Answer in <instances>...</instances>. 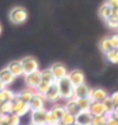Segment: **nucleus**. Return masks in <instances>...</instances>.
I'll list each match as a JSON object with an SVG mask.
<instances>
[{
    "label": "nucleus",
    "mask_w": 118,
    "mask_h": 125,
    "mask_svg": "<svg viewBox=\"0 0 118 125\" xmlns=\"http://www.w3.org/2000/svg\"><path fill=\"white\" fill-rule=\"evenodd\" d=\"M59 90H60L61 99H65L66 101L74 98V85L71 83L68 77H64L57 81Z\"/></svg>",
    "instance_id": "f257e3e1"
},
{
    "label": "nucleus",
    "mask_w": 118,
    "mask_h": 125,
    "mask_svg": "<svg viewBox=\"0 0 118 125\" xmlns=\"http://www.w3.org/2000/svg\"><path fill=\"white\" fill-rule=\"evenodd\" d=\"M11 104H12V114L20 117V118L23 116H25L27 113L30 112L28 103L23 102V101L19 99L17 96L11 101Z\"/></svg>",
    "instance_id": "f03ea898"
},
{
    "label": "nucleus",
    "mask_w": 118,
    "mask_h": 125,
    "mask_svg": "<svg viewBox=\"0 0 118 125\" xmlns=\"http://www.w3.org/2000/svg\"><path fill=\"white\" fill-rule=\"evenodd\" d=\"M27 11L22 6L13 7L10 11V20L14 24H22L27 20Z\"/></svg>",
    "instance_id": "7ed1b4c3"
},
{
    "label": "nucleus",
    "mask_w": 118,
    "mask_h": 125,
    "mask_svg": "<svg viewBox=\"0 0 118 125\" xmlns=\"http://www.w3.org/2000/svg\"><path fill=\"white\" fill-rule=\"evenodd\" d=\"M20 62H21V65H22V69H23L24 75H27V74L33 73V72H36L39 70V68H40L38 60L33 57V56L23 57Z\"/></svg>",
    "instance_id": "20e7f679"
},
{
    "label": "nucleus",
    "mask_w": 118,
    "mask_h": 125,
    "mask_svg": "<svg viewBox=\"0 0 118 125\" xmlns=\"http://www.w3.org/2000/svg\"><path fill=\"white\" fill-rule=\"evenodd\" d=\"M25 76V84L26 87L30 89V90H34L36 91L37 87L39 85V83H41L42 78H41V71L38 70L36 72H33V73H29Z\"/></svg>",
    "instance_id": "39448f33"
},
{
    "label": "nucleus",
    "mask_w": 118,
    "mask_h": 125,
    "mask_svg": "<svg viewBox=\"0 0 118 125\" xmlns=\"http://www.w3.org/2000/svg\"><path fill=\"white\" fill-rule=\"evenodd\" d=\"M44 98L47 102L50 103H57L59 100L61 99V95H60V90H59L58 83H54L49 87L48 91L46 92L44 95Z\"/></svg>",
    "instance_id": "423d86ee"
},
{
    "label": "nucleus",
    "mask_w": 118,
    "mask_h": 125,
    "mask_svg": "<svg viewBox=\"0 0 118 125\" xmlns=\"http://www.w3.org/2000/svg\"><path fill=\"white\" fill-rule=\"evenodd\" d=\"M110 95L108 91H106L103 88H93L90 91V99L92 100V102H103V101Z\"/></svg>",
    "instance_id": "0eeeda50"
},
{
    "label": "nucleus",
    "mask_w": 118,
    "mask_h": 125,
    "mask_svg": "<svg viewBox=\"0 0 118 125\" xmlns=\"http://www.w3.org/2000/svg\"><path fill=\"white\" fill-rule=\"evenodd\" d=\"M46 115H47V109L42 108L38 111L30 112V123L34 124H40V125H46Z\"/></svg>",
    "instance_id": "6e6552de"
},
{
    "label": "nucleus",
    "mask_w": 118,
    "mask_h": 125,
    "mask_svg": "<svg viewBox=\"0 0 118 125\" xmlns=\"http://www.w3.org/2000/svg\"><path fill=\"white\" fill-rule=\"evenodd\" d=\"M49 69H50V71L52 72L57 81L64 77H67V75H68V70H67L66 66L61 64V62H56V64H53Z\"/></svg>",
    "instance_id": "1a4fd4ad"
},
{
    "label": "nucleus",
    "mask_w": 118,
    "mask_h": 125,
    "mask_svg": "<svg viewBox=\"0 0 118 125\" xmlns=\"http://www.w3.org/2000/svg\"><path fill=\"white\" fill-rule=\"evenodd\" d=\"M67 77L69 78V80L71 81V83L74 87H77V85H80L82 83H85V74L82 70L74 69L72 71L68 72Z\"/></svg>",
    "instance_id": "9d476101"
},
{
    "label": "nucleus",
    "mask_w": 118,
    "mask_h": 125,
    "mask_svg": "<svg viewBox=\"0 0 118 125\" xmlns=\"http://www.w3.org/2000/svg\"><path fill=\"white\" fill-rule=\"evenodd\" d=\"M45 102H46V100L44 98V96H42V95H40V94H38V93H35L33 99H31L30 102L28 103L30 112L45 108Z\"/></svg>",
    "instance_id": "9b49d317"
},
{
    "label": "nucleus",
    "mask_w": 118,
    "mask_h": 125,
    "mask_svg": "<svg viewBox=\"0 0 118 125\" xmlns=\"http://www.w3.org/2000/svg\"><path fill=\"white\" fill-rule=\"evenodd\" d=\"M93 116L89 111H82L77 116H75V123L78 125H92Z\"/></svg>",
    "instance_id": "f8f14e48"
},
{
    "label": "nucleus",
    "mask_w": 118,
    "mask_h": 125,
    "mask_svg": "<svg viewBox=\"0 0 118 125\" xmlns=\"http://www.w3.org/2000/svg\"><path fill=\"white\" fill-rule=\"evenodd\" d=\"M90 91L91 88L87 83H82L77 87H74V98H85V97L90 96Z\"/></svg>",
    "instance_id": "ddd939ff"
},
{
    "label": "nucleus",
    "mask_w": 118,
    "mask_h": 125,
    "mask_svg": "<svg viewBox=\"0 0 118 125\" xmlns=\"http://www.w3.org/2000/svg\"><path fill=\"white\" fill-rule=\"evenodd\" d=\"M6 68L10 70V71L12 72V74H13L16 78L24 75L20 61H12V62H10V64L7 65Z\"/></svg>",
    "instance_id": "4468645a"
},
{
    "label": "nucleus",
    "mask_w": 118,
    "mask_h": 125,
    "mask_svg": "<svg viewBox=\"0 0 118 125\" xmlns=\"http://www.w3.org/2000/svg\"><path fill=\"white\" fill-rule=\"evenodd\" d=\"M15 79H16V77L12 74V72L6 67L0 70V80H1L6 87L13 83Z\"/></svg>",
    "instance_id": "2eb2a0df"
},
{
    "label": "nucleus",
    "mask_w": 118,
    "mask_h": 125,
    "mask_svg": "<svg viewBox=\"0 0 118 125\" xmlns=\"http://www.w3.org/2000/svg\"><path fill=\"white\" fill-rule=\"evenodd\" d=\"M65 108H66V112L71 114L73 116H77L80 113L82 112L80 106L76 102V99L75 98H72V99H69L67 100V102L65 104Z\"/></svg>",
    "instance_id": "dca6fc26"
},
{
    "label": "nucleus",
    "mask_w": 118,
    "mask_h": 125,
    "mask_svg": "<svg viewBox=\"0 0 118 125\" xmlns=\"http://www.w3.org/2000/svg\"><path fill=\"white\" fill-rule=\"evenodd\" d=\"M35 93H36V91H34V90H30V89H28V88H26V89H24V90H22V91H20L19 93H16V96H17L20 100H22L23 102L29 103L30 100L33 99Z\"/></svg>",
    "instance_id": "f3484780"
},
{
    "label": "nucleus",
    "mask_w": 118,
    "mask_h": 125,
    "mask_svg": "<svg viewBox=\"0 0 118 125\" xmlns=\"http://www.w3.org/2000/svg\"><path fill=\"white\" fill-rule=\"evenodd\" d=\"M112 14H113V9L110 5H108L106 2L104 4H101L99 10H98V15H99V17L103 19L104 21L108 20V19L112 16Z\"/></svg>",
    "instance_id": "a211bd4d"
},
{
    "label": "nucleus",
    "mask_w": 118,
    "mask_h": 125,
    "mask_svg": "<svg viewBox=\"0 0 118 125\" xmlns=\"http://www.w3.org/2000/svg\"><path fill=\"white\" fill-rule=\"evenodd\" d=\"M89 112L91 113L92 116H99V115H106L105 107L103 102H92L91 106L89 108Z\"/></svg>",
    "instance_id": "6ab92c4d"
},
{
    "label": "nucleus",
    "mask_w": 118,
    "mask_h": 125,
    "mask_svg": "<svg viewBox=\"0 0 118 125\" xmlns=\"http://www.w3.org/2000/svg\"><path fill=\"white\" fill-rule=\"evenodd\" d=\"M50 112H51L52 114L56 116V118H57L59 121H60V120L63 118V116L66 114L65 105L60 104V103H56L51 108H50Z\"/></svg>",
    "instance_id": "aec40b11"
},
{
    "label": "nucleus",
    "mask_w": 118,
    "mask_h": 125,
    "mask_svg": "<svg viewBox=\"0 0 118 125\" xmlns=\"http://www.w3.org/2000/svg\"><path fill=\"white\" fill-rule=\"evenodd\" d=\"M15 97H16V93L6 88L3 90V91L0 92V104L3 102H6V101H10L11 102Z\"/></svg>",
    "instance_id": "412c9836"
},
{
    "label": "nucleus",
    "mask_w": 118,
    "mask_h": 125,
    "mask_svg": "<svg viewBox=\"0 0 118 125\" xmlns=\"http://www.w3.org/2000/svg\"><path fill=\"white\" fill-rule=\"evenodd\" d=\"M103 104H104V107H105V112H106V115L108 117L109 116H112L113 112L115 111V107L116 105L114 104V102L112 101V99L110 98V95L103 101Z\"/></svg>",
    "instance_id": "4be33fe9"
},
{
    "label": "nucleus",
    "mask_w": 118,
    "mask_h": 125,
    "mask_svg": "<svg viewBox=\"0 0 118 125\" xmlns=\"http://www.w3.org/2000/svg\"><path fill=\"white\" fill-rule=\"evenodd\" d=\"M41 78H42V81H45V83L49 84L57 83L56 78H54L52 72L50 71V69H45L43 71H41Z\"/></svg>",
    "instance_id": "5701e85b"
},
{
    "label": "nucleus",
    "mask_w": 118,
    "mask_h": 125,
    "mask_svg": "<svg viewBox=\"0 0 118 125\" xmlns=\"http://www.w3.org/2000/svg\"><path fill=\"white\" fill-rule=\"evenodd\" d=\"M99 49L103 53H107L110 50L114 49L112 46V43L110 41V37H105L104 39H101V41L99 42Z\"/></svg>",
    "instance_id": "b1692460"
},
{
    "label": "nucleus",
    "mask_w": 118,
    "mask_h": 125,
    "mask_svg": "<svg viewBox=\"0 0 118 125\" xmlns=\"http://www.w3.org/2000/svg\"><path fill=\"white\" fill-rule=\"evenodd\" d=\"M76 102L80 106L81 111H89V108L92 104V100L90 99V97H85V98H77Z\"/></svg>",
    "instance_id": "393cba45"
},
{
    "label": "nucleus",
    "mask_w": 118,
    "mask_h": 125,
    "mask_svg": "<svg viewBox=\"0 0 118 125\" xmlns=\"http://www.w3.org/2000/svg\"><path fill=\"white\" fill-rule=\"evenodd\" d=\"M108 116L107 115H99V116H93L92 125H106L107 124Z\"/></svg>",
    "instance_id": "a878e982"
},
{
    "label": "nucleus",
    "mask_w": 118,
    "mask_h": 125,
    "mask_svg": "<svg viewBox=\"0 0 118 125\" xmlns=\"http://www.w3.org/2000/svg\"><path fill=\"white\" fill-rule=\"evenodd\" d=\"M60 121L64 125H72V124L75 123V116H73V115L66 112V114L63 116V118Z\"/></svg>",
    "instance_id": "bb28decb"
},
{
    "label": "nucleus",
    "mask_w": 118,
    "mask_h": 125,
    "mask_svg": "<svg viewBox=\"0 0 118 125\" xmlns=\"http://www.w3.org/2000/svg\"><path fill=\"white\" fill-rule=\"evenodd\" d=\"M50 85H51V84H49V83H45V81H42L41 80V83H39V85H38L37 89H36V93L40 94V95H42V96H44L45 94H46V92L48 91V89H49Z\"/></svg>",
    "instance_id": "cd10ccee"
},
{
    "label": "nucleus",
    "mask_w": 118,
    "mask_h": 125,
    "mask_svg": "<svg viewBox=\"0 0 118 125\" xmlns=\"http://www.w3.org/2000/svg\"><path fill=\"white\" fill-rule=\"evenodd\" d=\"M117 50L118 49H112L105 54L107 61L112 62V64H117Z\"/></svg>",
    "instance_id": "c85d7f7f"
},
{
    "label": "nucleus",
    "mask_w": 118,
    "mask_h": 125,
    "mask_svg": "<svg viewBox=\"0 0 118 125\" xmlns=\"http://www.w3.org/2000/svg\"><path fill=\"white\" fill-rule=\"evenodd\" d=\"M0 114H5V115L12 114V104L10 101H6V102L0 104Z\"/></svg>",
    "instance_id": "c756f323"
},
{
    "label": "nucleus",
    "mask_w": 118,
    "mask_h": 125,
    "mask_svg": "<svg viewBox=\"0 0 118 125\" xmlns=\"http://www.w3.org/2000/svg\"><path fill=\"white\" fill-rule=\"evenodd\" d=\"M106 24H107V26L109 27V28L111 29H118V19L114 18V17H110L108 20H106Z\"/></svg>",
    "instance_id": "7c9ffc66"
},
{
    "label": "nucleus",
    "mask_w": 118,
    "mask_h": 125,
    "mask_svg": "<svg viewBox=\"0 0 118 125\" xmlns=\"http://www.w3.org/2000/svg\"><path fill=\"white\" fill-rule=\"evenodd\" d=\"M59 123V120L56 118L50 109H47V115H46V124H58Z\"/></svg>",
    "instance_id": "2f4dec72"
},
{
    "label": "nucleus",
    "mask_w": 118,
    "mask_h": 125,
    "mask_svg": "<svg viewBox=\"0 0 118 125\" xmlns=\"http://www.w3.org/2000/svg\"><path fill=\"white\" fill-rule=\"evenodd\" d=\"M9 125H20V117L16 116L14 114H11L10 115Z\"/></svg>",
    "instance_id": "473e14b6"
},
{
    "label": "nucleus",
    "mask_w": 118,
    "mask_h": 125,
    "mask_svg": "<svg viewBox=\"0 0 118 125\" xmlns=\"http://www.w3.org/2000/svg\"><path fill=\"white\" fill-rule=\"evenodd\" d=\"M110 41L112 43V46L114 49H118V33L110 36Z\"/></svg>",
    "instance_id": "72a5a7b5"
},
{
    "label": "nucleus",
    "mask_w": 118,
    "mask_h": 125,
    "mask_svg": "<svg viewBox=\"0 0 118 125\" xmlns=\"http://www.w3.org/2000/svg\"><path fill=\"white\" fill-rule=\"evenodd\" d=\"M106 125H118V120L115 119L112 116H109L108 120H107V124Z\"/></svg>",
    "instance_id": "f704fd0d"
},
{
    "label": "nucleus",
    "mask_w": 118,
    "mask_h": 125,
    "mask_svg": "<svg viewBox=\"0 0 118 125\" xmlns=\"http://www.w3.org/2000/svg\"><path fill=\"white\" fill-rule=\"evenodd\" d=\"M110 98L112 99V101L114 102V104L116 105H118V91H116V92H113L111 95H110Z\"/></svg>",
    "instance_id": "c9c22d12"
},
{
    "label": "nucleus",
    "mask_w": 118,
    "mask_h": 125,
    "mask_svg": "<svg viewBox=\"0 0 118 125\" xmlns=\"http://www.w3.org/2000/svg\"><path fill=\"white\" fill-rule=\"evenodd\" d=\"M106 3L111 6L112 9H115L118 6V0H106Z\"/></svg>",
    "instance_id": "e433bc0d"
},
{
    "label": "nucleus",
    "mask_w": 118,
    "mask_h": 125,
    "mask_svg": "<svg viewBox=\"0 0 118 125\" xmlns=\"http://www.w3.org/2000/svg\"><path fill=\"white\" fill-rule=\"evenodd\" d=\"M112 17L118 19V6L115 7V9H113V14H112Z\"/></svg>",
    "instance_id": "4c0bfd02"
},
{
    "label": "nucleus",
    "mask_w": 118,
    "mask_h": 125,
    "mask_svg": "<svg viewBox=\"0 0 118 125\" xmlns=\"http://www.w3.org/2000/svg\"><path fill=\"white\" fill-rule=\"evenodd\" d=\"M112 117H114L115 119H117L118 120V105L115 107V111L113 112V114H112Z\"/></svg>",
    "instance_id": "58836bf2"
},
{
    "label": "nucleus",
    "mask_w": 118,
    "mask_h": 125,
    "mask_svg": "<svg viewBox=\"0 0 118 125\" xmlns=\"http://www.w3.org/2000/svg\"><path fill=\"white\" fill-rule=\"evenodd\" d=\"M4 89H6V85H5L4 83H3L1 80H0V92L3 91V90H4Z\"/></svg>",
    "instance_id": "ea45409f"
},
{
    "label": "nucleus",
    "mask_w": 118,
    "mask_h": 125,
    "mask_svg": "<svg viewBox=\"0 0 118 125\" xmlns=\"http://www.w3.org/2000/svg\"><path fill=\"white\" fill-rule=\"evenodd\" d=\"M1 31H2V26H1V24H0V33H1Z\"/></svg>",
    "instance_id": "a19ab883"
},
{
    "label": "nucleus",
    "mask_w": 118,
    "mask_h": 125,
    "mask_svg": "<svg viewBox=\"0 0 118 125\" xmlns=\"http://www.w3.org/2000/svg\"><path fill=\"white\" fill-rule=\"evenodd\" d=\"M28 125H40V124H34V123H30V124H28Z\"/></svg>",
    "instance_id": "79ce46f5"
},
{
    "label": "nucleus",
    "mask_w": 118,
    "mask_h": 125,
    "mask_svg": "<svg viewBox=\"0 0 118 125\" xmlns=\"http://www.w3.org/2000/svg\"><path fill=\"white\" fill-rule=\"evenodd\" d=\"M117 64H118V50H117Z\"/></svg>",
    "instance_id": "37998d69"
},
{
    "label": "nucleus",
    "mask_w": 118,
    "mask_h": 125,
    "mask_svg": "<svg viewBox=\"0 0 118 125\" xmlns=\"http://www.w3.org/2000/svg\"><path fill=\"white\" fill-rule=\"evenodd\" d=\"M46 125H58V124H46Z\"/></svg>",
    "instance_id": "c03bdc74"
},
{
    "label": "nucleus",
    "mask_w": 118,
    "mask_h": 125,
    "mask_svg": "<svg viewBox=\"0 0 118 125\" xmlns=\"http://www.w3.org/2000/svg\"><path fill=\"white\" fill-rule=\"evenodd\" d=\"M72 125H78V124H77V123H74V124H72Z\"/></svg>",
    "instance_id": "a18cd8bd"
},
{
    "label": "nucleus",
    "mask_w": 118,
    "mask_h": 125,
    "mask_svg": "<svg viewBox=\"0 0 118 125\" xmlns=\"http://www.w3.org/2000/svg\"><path fill=\"white\" fill-rule=\"evenodd\" d=\"M0 116H1V114H0Z\"/></svg>",
    "instance_id": "49530a36"
}]
</instances>
